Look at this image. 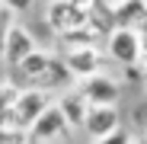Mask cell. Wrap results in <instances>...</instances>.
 Instances as JSON below:
<instances>
[{"label":"cell","instance_id":"5bb4252c","mask_svg":"<svg viewBox=\"0 0 147 144\" xmlns=\"http://www.w3.org/2000/svg\"><path fill=\"white\" fill-rule=\"evenodd\" d=\"M16 93H19V87H16L13 80H3V83H0V125L10 122V112H13V103H16Z\"/></svg>","mask_w":147,"mask_h":144},{"label":"cell","instance_id":"9c48e42d","mask_svg":"<svg viewBox=\"0 0 147 144\" xmlns=\"http://www.w3.org/2000/svg\"><path fill=\"white\" fill-rule=\"evenodd\" d=\"M58 106H61V112L67 115V122H70V128L74 131H83V122H86V112H90V99L83 96V90L77 87V90H61V96H58Z\"/></svg>","mask_w":147,"mask_h":144},{"label":"cell","instance_id":"8992f818","mask_svg":"<svg viewBox=\"0 0 147 144\" xmlns=\"http://www.w3.org/2000/svg\"><path fill=\"white\" fill-rule=\"evenodd\" d=\"M77 87L83 90V96L90 99V106L118 103V96H121V87H118V80H115V77H109V74H102V70H96V74L83 77Z\"/></svg>","mask_w":147,"mask_h":144},{"label":"cell","instance_id":"5b68a950","mask_svg":"<svg viewBox=\"0 0 147 144\" xmlns=\"http://www.w3.org/2000/svg\"><path fill=\"white\" fill-rule=\"evenodd\" d=\"M45 106H48V93L45 90H38V87H19L13 112H10V122L19 125V128H29Z\"/></svg>","mask_w":147,"mask_h":144},{"label":"cell","instance_id":"7a4b0ae2","mask_svg":"<svg viewBox=\"0 0 147 144\" xmlns=\"http://www.w3.org/2000/svg\"><path fill=\"white\" fill-rule=\"evenodd\" d=\"M29 131V141H70V122H67V115L61 112L58 103H48L38 118L26 128Z\"/></svg>","mask_w":147,"mask_h":144},{"label":"cell","instance_id":"8fae6325","mask_svg":"<svg viewBox=\"0 0 147 144\" xmlns=\"http://www.w3.org/2000/svg\"><path fill=\"white\" fill-rule=\"evenodd\" d=\"M70 80H74V74H70V67L64 64V58H51V64H48L42 74L32 80V87H38V90H45V93H51V90H67Z\"/></svg>","mask_w":147,"mask_h":144},{"label":"cell","instance_id":"9a60e30c","mask_svg":"<svg viewBox=\"0 0 147 144\" xmlns=\"http://www.w3.org/2000/svg\"><path fill=\"white\" fill-rule=\"evenodd\" d=\"M22 141H29V131L26 128H19L13 122H3L0 125V144H22Z\"/></svg>","mask_w":147,"mask_h":144},{"label":"cell","instance_id":"44dd1931","mask_svg":"<svg viewBox=\"0 0 147 144\" xmlns=\"http://www.w3.org/2000/svg\"><path fill=\"white\" fill-rule=\"evenodd\" d=\"M144 80H147V77H144Z\"/></svg>","mask_w":147,"mask_h":144},{"label":"cell","instance_id":"ba28073f","mask_svg":"<svg viewBox=\"0 0 147 144\" xmlns=\"http://www.w3.org/2000/svg\"><path fill=\"white\" fill-rule=\"evenodd\" d=\"M29 51H35V35L22 26H10V35H7V48H3V64L7 67H16Z\"/></svg>","mask_w":147,"mask_h":144},{"label":"cell","instance_id":"277c9868","mask_svg":"<svg viewBox=\"0 0 147 144\" xmlns=\"http://www.w3.org/2000/svg\"><path fill=\"white\" fill-rule=\"evenodd\" d=\"M45 26L55 35H64L77 26H86V7L70 3V0H51L45 10Z\"/></svg>","mask_w":147,"mask_h":144},{"label":"cell","instance_id":"d6986e66","mask_svg":"<svg viewBox=\"0 0 147 144\" xmlns=\"http://www.w3.org/2000/svg\"><path fill=\"white\" fill-rule=\"evenodd\" d=\"M70 3H80V7H86V3H90V0H70Z\"/></svg>","mask_w":147,"mask_h":144},{"label":"cell","instance_id":"52a82bcc","mask_svg":"<svg viewBox=\"0 0 147 144\" xmlns=\"http://www.w3.org/2000/svg\"><path fill=\"white\" fill-rule=\"evenodd\" d=\"M64 64L70 67L74 80H83L99 70L102 51H99V45H74V48H64Z\"/></svg>","mask_w":147,"mask_h":144},{"label":"cell","instance_id":"ffe728a7","mask_svg":"<svg viewBox=\"0 0 147 144\" xmlns=\"http://www.w3.org/2000/svg\"><path fill=\"white\" fill-rule=\"evenodd\" d=\"M141 70H144V77H147V64H144V67H141Z\"/></svg>","mask_w":147,"mask_h":144},{"label":"cell","instance_id":"e0dca14e","mask_svg":"<svg viewBox=\"0 0 147 144\" xmlns=\"http://www.w3.org/2000/svg\"><path fill=\"white\" fill-rule=\"evenodd\" d=\"M0 3H3L7 10H13V13L19 16V13H29V10L35 7V0H0Z\"/></svg>","mask_w":147,"mask_h":144},{"label":"cell","instance_id":"4fadbf2b","mask_svg":"<svg viewBox=\"0 0 147 144\" xmlns=\"http://www.w3.org/2000/svg\"><path fill=\"white\" fill-rule=\"evenodd\" d=\"M58 39H61V45H64V48H74V45H99V42H102V35L96 32L90 22H86V26L70 29V32H64V35H58Z\"/></svg>","mask_w":147,"mask_h":144},{"label":"cell","instance_id":"ac0fdd59","mask_svg":"<svg viewBox=\"0 0 147 144\" xmlns=\"http://www.w3.org/2000/svg\"><path fill=\"white\" fill-rule=\"evenodd\" d=\"M147 64V29L141 32V67Z\"/></svg>","mask_w":147,"mask_h":144},{"label":"cell","instance_id":"2e32d148","mask_svg":"<svg viewBox=\"0 0 147 144\" xmlns=\"http://www.w3.org/2000/svg\"><path fill=\"white\" fill-rule=\"evenodd\" d=\"M13 10H7L0 3V58H3V48H7V35H10V26H13Z\"/></svg>","mask_w":147,"mask_h":144},{"label":"cell","instance_id":"30bf717a","mask_svg":"<svg viewBox=\"0 0 147 144\" xmlns=\"http://www.w3.org/2000/svg\"><path fill=\"white\" fill-rule=\"evenodd\" d=\"M112 10L118 26H131L138 32L147 29V0H112Z\"/></svg>","mask_w":147,"mask_h":144},{"label":"cell","instance_id":"7c38bea8","mask_svg":"<svg viewBox=\"0 0 147 144\" xmlns=\"http://www.w3.org/2000/svg\"><path fill=\"white\" fill-rule=\"evenodd\" d=\"M86 22L106 42V35L118 26V22H115V10H112V0H90V3H86Z\"/></svg>","mask_w":147,"mask_h":144},{"label":"cell","instance_id":"3957f363","mask_svg":"<svg viewBox=\"0 0 147 144\" xmlns=\"http://www.w3.org/2000/svg\"><path fill=\"white\" fill-rule=\"evenodd\" d=\"M121 128V112L118 103H106V106H90L86 112V122H83V135L90 141H109L115 131Z\"/></svg>","mask_w":147,"mask_h":144},{"label":"cell","instance_id":"6da1fadb","mask_svg":"<svg viewBox=\"0 0 147 144\" xmlns=\"http://www.w3.org/2000/svg\"><path fill=\"white\" fill-rule=\"evenodd\" d=\"M106 55L121 67H141V32L131 26H115L106 35Z\"/></svg>","mask_w":147,"mask_h":144}]
</instances>
